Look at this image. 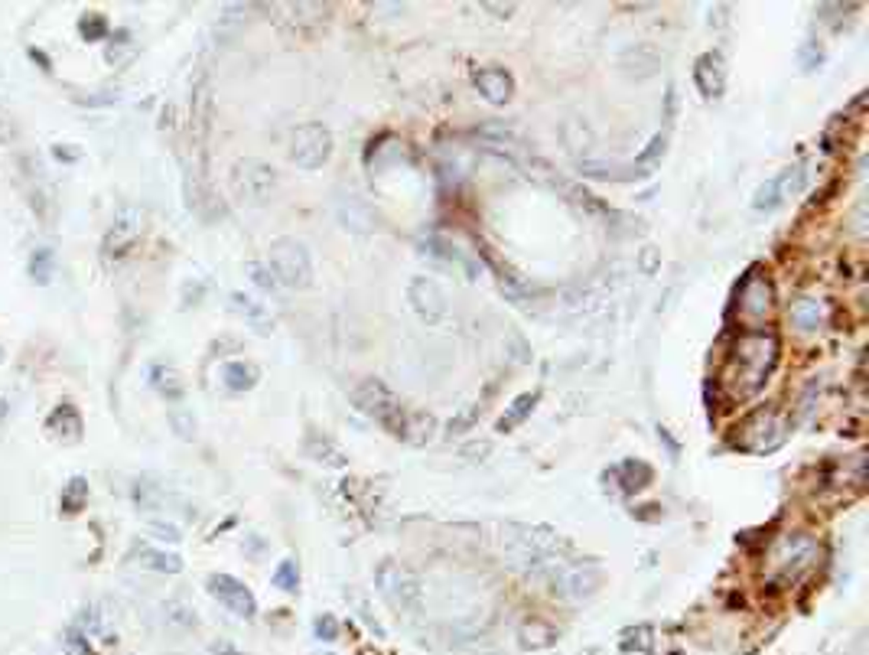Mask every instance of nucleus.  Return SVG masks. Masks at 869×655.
Here are the masks:
<instances>
[{
  "instance_id": "09e8293b",
  "label": "nucleus",
  "mask_w": 869,
  "mask_h": 655,
  "mask_svg": "<svg viewBox=\"0 0 869 655\" xmlns=\"http://www.w3.org/2000/svg\"><path fill=\"white\" fill-rule=\"evenodd\" d=\"M489 454V444H469L466 450H462V456H485Z\"/></svg>"
},
{
  "instance_id": "39448f33",
  "label": "nucleus",
  "mask_w": 869,
  "mask_h": 655,
  "mask_svg": "<svg viewBox=\"0 0 869 655\" xmlns=\"http://www.w3.org/2000/svg\"><path fill=\"white\" fill-rule=\"evenodd\" d=\"M818 558V542L811 535H785L772 548V571L779 581H795Z\"/></svg>"
},
{
  "instance_id": "ea45409f",
  "label": "nucleus",
  "mask_w": 869,
  "mask_h": 655,
  "mask_svg": "<svg viewBox=\"0 0 869 655\" xmlns=\"http://www.w3.org/2000/svg\"><path fill=\"white\" fill-rule=\"evenodd\" d=\"M134 496H137V506H141V509H154L156 502H160V492H156L154 483H141L134 489Z\"/></svg>"
},
{
  "instance_id": "ddd939ff",
  "label": "nucleus",
  "mask_w": 869,
  "mask_h": 655,
  "mask_svg": "<svg viewBox=\"0 0 869 655\" xmlns=\"http://www.w3.org/2000/svg\"><path fill=\"white\" fill-rule=\"evenodd\" d=\"M472 82H476V89L485 95V102H492V104H505V102H512V95H514V79L508 69H498V66L476 69Z\"/></svg>"
},
{
  "instance_id": "bb28decb",
  "label": "nucleus",
  "mask_w": 869,
  "mask_h": 655,
  "mask_svg": "<svg viewBox=\"0 0 869 655\" xmlns=\"http://www.w3.org/2000/svg\"><path fill=\"white\" fill-rule=\"evenodd\" d=\"M564 144L573 150V154H579V150L593 147V134L587 131V124H583V121L573 118V121H567V124H564Z\"/></svg>"
},
{
  "instance_id": "5701e85b",
  "label": "nucleus",
  "mask_w": 869,
  "mask_h": 655,
  "mask_svg": "<svg viewBox=\"0 0 869 655\" xmlns=\"http://www.w3.org/2000/svg\"><path fill=\"white\" fill-rule=\"evenodd\" d=\"M222 381L231 388V392H248L258 381V369L251 362H228L222 365Z\"/></svg>"
},
{
  "instance_id": "8fccbe9b",
  "label": "nucleus",
  "mask_w": 869,
  "mask_h": 655,
  "mask_svg": "<svg viewBox=\"0 0 869 655\" xmlns=\"http://www.w3.org/2000/svg\"><path fill=\"white\" fill-rule=\"evenodd\" d=\"M30 56H33V59H37V62H39V66H43V69H49V62H46V56H43V52L30 49Z\"/></svg>"
},
{
  "instance_id": "2eb2a0df",
  "label": "nucleus",
  "mask_w": 869,
  "mask_h": 655,
  "mask_svg": "<svg viewBox=\"0 0 869 655\" xmlns=\"http://www.w3.org/2000/svg\"><path fill=\"white\" fill-rule=\"evenodd\" d=\"M134 231H137V216L131 212V209H121L118 219H114V225H111V231L104 235V252L108 254L124 252V248L131 245V239H134Z\"/></svg>"
},
{
  "instance_id": "9b49d317",
  "label": "nucleus",
  "mask_w": 869,
  "mask_h": 655,
  "mask_svg": "<svg viewBox=\"0 0 869 655\" xmlns=\"http://www.w3.org/2000/svg\"><path fill=\"white\" fill-rule=\"evenodd\" d=\"M208 590H212V596H216L218 604H225L235 617H241V619L254 617V610H258V607H254L251 590H248L241 581H235V577H228V574H212V577H208Z\"/></svg>"
},
{
  "instance_id": "4468645a",
  "label": "nucleus",
  "mask_w": 869,
  "mask_h": 655,
  "mask_svg": "<svg viewBox=\"0 0 869 655\" xmlns=\"http://www.w3.org/2000/svg\"><path fill=\"white\" fill-rule=\"evenodd\" d=\"M694 79H697V89L706 98H720L723 89H726V62H723L720 52H704L694 66Z\"/></svg>"
},
{
  "instance_id": "4c0bfd02",
  "label": "nucleus",
  "mask_w": 869,
  "mask_h": 655,
  "mask_svg": "<svg viewBox=\"0 0 869 655\" xmlns=\"http://www.w3.org/2000/svg\"><path fill=\"white\" fill-rule=\"evenodd\" d=\"M662 154H664V134H658V137H652V144H648V147L639 154V160H635V166H639V170H648V166H652L654 160H658V156H662Z\"/></svg>"
},
{
  "instance_id": "b1692460",
  "label": "nucleus",
  "mask_w": 869,
  "mask_h": 655,
  "mask_svg": "<svg viewBox=\"0 0 869 655\" xmlns=\"http://www.w3.org/2000/svg\"><path fill=\"white\" fill-rule=\"evenodd\" d=\"M134 558H141V564L150 567V571H164V574L183 571V561H179L176 554L154 552V548H147V544H137V548H134Z\"/></svg>"
},
{
  "instance_id": "e433bc0d",
  "label": "nucleus",
  "mask_w": 869,
  "mask_h": 655,
  "mask_svg": "<svg viewBox=\"0 0 869 655\" xmlns=\"http://www.w3.org/2000/svg\"><path fill=\"white\" fill-rule=\"evenodd\" d=\"M274 584H277V587H283V590H290V594H293V590L300 587V571H297V564H293V561H283V564L277 567V574H274Z\"/></svg>"
},
{
  "instance_id": "393cba45",
  "label": "nucleus",
  "mask_w": 869,
  "mask_h": 655,
  "mask_svg": "<svg viewBox=\"0 0 869 655\" xmlns=\"http://www.w3.org/2000/svg\"><path fill=\"white\" fill-rule=\"evenodd\" d=\"M85 499H89V483L82 477H72L66 483V489H62V512L75 515L85 506Z\"/></svg>"
},
{
  "instance_id": "1a4fd4ad",
  "label": "nucleus",
  "mask_w": 869,
  "mask_h": 655,
  "mask_svg": "<svg viewBox=\"0 0 869 655\" xmlns=\"http://www.w3.org/2000/svg\"><path fill=\"white\" fill-rule=\"evenodd\" d=\"M785 440V421H781L779 411H758L752 414L749 421L743 424V444L746 450H756V454H768Z\"/></svg>"
},
{
  "instance_id": "cd10ccee",
  "label": "nucleus",
  "mask_w": 869,
  "mask_h": 655,
  "mask_svg": "<svg viewBox=\"0 0 869 655\" xmlns=\"http://www.w3.org/2000/svg\"><path fill=\"white\" fill-rule=\"evenodd\" d=\"M619 477H622V486L625 489H641V486L652 479V469L645 467V463H639V460H625L622 467L616 469Z\"/></svg>"
},
{
  "instance_id": "a211bd4d",
  "label": "nucleus",
  "mask_w": 869,
  "mask_h": 655,
  "mask_svg": "<svg viewBox=\"0 0 869 655\" xmlns=\"http://www.w3.org/2000/svg\"><path fill=\"white\" fill-rule=\"evenodd\" d=\"M339 219L345 222V229H352V231H372V225H375L372 209L365 206V199H358V196H342Z\"/></svg>"
},
{
  "instance_id": "72a5a7b5",
  "label": "nucleus",
  "mask_w": 869,
  "mask_h": 655,
  "mask_svg": "<svg viewBox=\"0 0 869 655\" xmlns=\"http://www.w3.org/2000/svg\"><path fill=\"white\" fill-rule=\"evenodd\" d=\"M752 206L756 209H775L781 206V189H779V179H768V183H762V187L756 189V196H752Z\"/></svg>"
},
{
  "instance_id": "79ce46f5",
  "label": "nucleus",
  "mask_w": 869,
  "mask_h": 655,
  "mask_svg": "<svg viewBox=\"0 0 869 655\" xmlns=\"http://www.w3.org/2000/svg\"><path fill=\"white\" fill-rule=\"evenodd\" d=\"M335 633H339V626H335L333 617H320V619H316V636H320V639L333 642Z\"/></svg>"
},
{
  "instance_id": "f3484780",
  "label": "nucleus",
  "mask_w": 869,
  "mask_h": 655,
  "mask_svg": "<svg viewBox=\"0 0 869 655\" xmlns=\"http://www.w3.org/2000/svg\"><path fill=\"white\" fill-rule=\"evenodd\" d=\"M46 427H49L52 434H59L62 440H79L82 437V414H79V408H72V404H59V408L46 417Z\"/></svg>"
},
{
  "instance_id": "f8f14e48",
  "label": "nucleus",
  "mask_w": 869,
  "mask_h": 655,
  "mask_svg": "<svg viewBox=\"0 0 869 655\" xmlns=\"http://www.w3.org/2000/svg\"><path fill=\"white\" fill-rule=\"evenodd\" d=\"M408 297L414 304L417 317L427 323H440L446 317V297L440 291V284L430 281V277H414L408 287Z\"/></svg>"
},
{
  "instance_id": "58836bf2",
  "label": "nucleus",
  "mask_w": 869,
  "mask_h": 655,
  "mask_svg": "<svg viewBox=\"0 0 869 655\" xmlns=\"http://www.w3.org/2000/svg\"><path fill=\"white\" fill-rule=\"evenodd\" d=\"M248 274H251V281L258 284V287H264V291H274V287H277L270 268H268V264H260V261H251V264H248Z\"/></svg>"
},
{
  "instance_id": "473e14b6",
  "label": "nucleus",
  "mask_w": 869,
  "mask_h": 655,
  "mask_svg": "<svg viewBox=\"0 0 869 655\" xmlns=\"http://www.w3.org/2000/svg\"><path fill=\"white\" fill-rule=\"evenodd\" d=\"M521 639H525V646H547V642H554V629L531 619V623L521 626Z\"/></svg>"
},
{
  "instance_id": "0eeeda50",
  "label": "nucleus",
  "mask_w": 869,
  "mask_h": 655,
  "mask_svg": "<svg viewBox=\"0 0 869 655\" xmlns=\"http://www.w3.org/2000/svg\"><path fill=\"white\" fill-rule=\"evenodd\" d=\"M547 581H550V594L560 596V600H587V596L596 594V587H599V571L589 564H557L547 571Z\"/></svg>"
},
{
  "instance_id": "423d86ee",
  "label": "nucleus",
  "mask_w": 869,
  "mask_h": 655,
  "mask_svg": "<svg viewBox=\"0 0 869 655\" xmlns=\"http://www.w3.org/2000/svg\"><path fill=\"white\" fill-rule=\"evenodd\" d=\"M333 154V134L323 124H300L290 137V160L303 170H320Z\"/></svg>"
},
{
  "instance_id": "6e6552de",
  "label": "nucleus",
  "mask_w": 869,
  "mask_h": 655,
  "mask_svg": "<svg viewBox=\"0 0 869 655\" xmlns=\"http://www.w3.org/2000/svg\"><path fill=\"white\" fill-rule=\"evenodd\" d=\"M375 581H378L381 596H385L394 610H410V607L420 600V584H417V577L404 564L385 561V564L378 567V574H375Z\"/></svg>"
},
{
  "instance_id": "c85d7f7f",
  "label": "nucleus",
  "mask_w": 869,
  "mask_h": 655,
  "mask_svg": "<svg viewBox=\"0 0 869 655\" xmlns=\"http://www.w3.org/2000/svg\"><path fill=\"white\" fill-rule=\"evenodd\" d=\"M622 66H639V75H652L654 69H658V52L654 49H645V46H635V49H629L622 56Z\"/></svg>"
},
{
  "instance_id": "6ab92c4d",
  "label": "nucleus",
  "mask_w": 869,
  "mask_h": 655,
  "mask_svg": "<svg viewBox=\"0 0 869 655\" xmlns=\"http://www.w3.org/2000/svg\"><path fill=\"white\" fill-rule=\"evenodd\" d=\"M579 173L596 179H629V177H648V170L639 166H622L612 160H579Z\"/></svg>"
},
{
  "instance_id": "37998d69",
  "label": "nucleus",
  "mask_w": 869,
  "mask_h": 655,
  "mask_svg": "<svg viewBox=\"0 0 869 655\" xmlns=\"http://www.w3.org/2000/svg\"><path fill=\"white\" fill-rule=\"evenodd\" d=\"M476 414H479V408H469L466 414H460L456 421H450V434H460V431H466L472 421H476Z\"/></svg>"
},
{
  "instance_id": "de8ad7c7",
  "label": "nucleus",
  "mask_w": 869,
  "mask_h": 655,
  "mask_svg": "<svg viewBox=\"0 0 869 655\" xmlns=\"http://www.w3.org/2000/svg\"><path fill=\"white\" fill-rule=\"evenodd\" d=\"M52 154L59 156V160H66V164H72V160H79V150H66V144H59V147H52Z\"/></svg>"
},
{
  "instance_id": "c756f323",
  "label": "nucleus",
  "mask_w": 869,
  "mask_h": 655,
  "mask_svg": "<svg viewBox=\"0 0 869 655\" xmlns=\"http://www.w3.org/2000/svg\"><path fill=\"white\" fill-rule=\"evenodd\" d=\"M30 277L37 284H49V277H52V252L49 248H37V252L30 254Z\"/></svg>"
},
{
  "instance_id": "f03ea898",
  "label": "nucleus",
  "mask_w": 869,
  "mask_h": 655,
  "mask_svg": "<svg viewBox=\"0 0 869 655\" xmlns=\"http://www.w3.org/2000/svg\"><path fill=\"white\" fill-rule=\"evenodd\" d=\"M268 268L270 274H274L277 287H287V291H303L313 281L310 254H306L303 242L297 239H277L274 245H270Z\"/></svg>"
},
{
  "instance_id": "412c9836",
  "label": "nucleus",
  "mask_w": 869,
  "mask_h": 655,
  "mask_svg": "<svg viewBox=\"0 0 869 655\" xmlns=\"http://www.w3.org/2000/svg\"><path fill=\"white\" fill-rule=\"evenodd\" d=\"M791 323H795L801 333H814V329H821V323H824V306H821L818 300H798V304L791 306Z\"/></svg>"
},
{
  "instance_id": "c03bdc74",
  "label": "nucleus",
  "mask_w": 869,
  "mask_h": 655,
  "mask_svg": "<svg viewBox=\"0 0 869 655\" xmlns=\"http://www.w3.org/2000/svg\"><path fill=\"white\" fill-rule=\"evenodd\" d=\"M821 59H824V52H821V46H804V49H801V62H804V69H814Z\"/></svg>"
},
{
  "instance_id": "2f4dec72",
  "label": "nucleus",
  "mask_w": 869,
  "mask_h": 655,
  "mask_svg": "<svg viewBox=\"0 0 869 655\" xmlns=\"http://www.w3.org/2000/svg\"><path fill=\"white\" fill-rule=\"evenodd\" d=\"M779 189H781V199H788V196H795V193H801V187H804V166L798 164V166H788L785 173H779Z\"/></svg>"
},
{
  "instance_id": "4be33fe9",
  "label": "nucleus",
  "mask_w": 869,
  "mask_h": 655,
  "mask_svg": "<svg viewBox=\"0 0 869 655\" xmlns=\"http://www.w3.org/2000/svg\"><path fill=\"white\" fill-rule=\"evenodd\" d=\"M150 379H154V388L166 402H179V398H183V381H179L176 369H170V365H154V369H150Z\"/></svg>"
},
{
  "instance_id": "49530a36",
  "label": "nucleus",
  "mask_w": 869,
  "mask_h": 655,
  "mask_svg": "<svg viewBox=\"0 0 869 655\" xmlns=\"http://www.w3.org/2000/svg\"><path fill=\"white\" fill-rule=\"evenodd\" d=\"M69 655H91L89 642H85L82 636H72V639H69Z\"/></svg>"
},
{
  "instance_id": "c9c22d12",
  "label": "nucleus",
  "mask_w": 869,
  "mask_h": 655,
  "mask_svg": "<svg viewBox=\"0 0 869 655\" xmlns=\"http://www.w3.org/2000/svg\"><path fill=\"white\" fill-rule=\"evenodd\" d=\"M79 33H82L89 43H95V39H101L104 33H108V23H104V16H98V14H85L82 20H79Z\"/></svg>"
},
{
  "instance_id": "20e7f679",
  "label": "nucleus",
  "mask_w": 869,
  "mask_h": 655,
  "mask_svg": "<svg viewBox=\"0 0 869 655\" xmlns=\"http://www.w3.org/2000/svg\"><path fill=\"white\" fill-rule=\"evenodd\" d=\"M231 189L251 206H264L277 189V173L260 160H238L231 166Z\"/></svg>"
},
{
  "instance_id": "9d476101",
  "label": "nucleus",
  "mask_w": 869,
  "mask_h": 655,
  "mask_svg": "<svg viewBox=\"0 0 869 655\" xmlns=\"http://www.w3.org/2000/svg\"><path fill=\"white\" fill-rule=\"evenodd\" d=\"M772 304H775L772 281H768L766 274L752 271L743 281V287H739V313H743L746 320H762V317L772 310Z\"/></svg>"
},
{
  "instance_id": "f257e3e1",
  "label": "nucleus",
  "mask_w": 869,
  "mask_h": 655,
  "mask_svg": "<svg viewBox=\"0 0 869 655\" xmlns=\"http://www.w3.org/2000/svg\"><path fill=\"white\" fill-rule=\"evenodd\" d=\"M775 362H779V336H775V329H749V333L736 339L723 381H726V388L736 398H752L762 392Z\"/></svg>"
},
{
  "instance_id": "aec40b11",
  "label": "nucleus",
  "mask_w": 869,
  "mask_h": 655,
  "mask_svg": "<svg viewBox=\"0 0 869 655\" xmlns=\"http://www.w3.org/2000/svg\"><path fill=\"white\" fill-rule=\"evenodd\" d=\"M535 404H537V392H528V395H518L512 402V408L502 414V421H498V431L502 434H512L514 427H521L525 424V417L535 411Z\"/></svg>"
},
{
  "instance_id": "dca6fc26",
  "label": "nucleus",
  "mask_w": 869,
  "mask_h": 655,
  "mask_svg": "<svg viewBox=\"0 0 869 655\" xmlns=\"http://www.w3.org/2000/svg\"><path fill=\"white\" fill-rule=\"evenodd\" d=\"M231 310L245 317L258 333H270V327H274V317L268 313V306L258 304L254 297H245V294H231Z\"/></svg>"
},
{
  "instance_id": "a878e982",
  "label": "nucleus",
  "mask_w": 869,
  "mask_h": 655,
  "mask_svg": "<svg viewBox=\"0 0 869 655\" xmlns=\"http://www.w3.org/2000/svg\"><path fill=\"white\" fill-rule=\"evenodd\" d=\"M430 434H433L430 414H408L404 417V431H401L404 440H410V444H424V440H430Z\"/></svg>"
},
{
  "instance_id": "a18cd8bd",
  "label": "nucleus",
  "mask_w": 869,
  "mask_h": 655,
  "mask_svg": "<svg viewBox=\"0 0 869 655\" xmlns=\"http://www.w3.org/2000/svg\"><path fill=\"white\" fill-rule=\"evenodd\" d=\"M654 268H658V248H645V252H641V271L654 274Z\"/></svg>"
},
{
  "instance_id": "a19ab883",
  "label": "nucleus",
  "mask_w": 869,
  "mask_h": 655,
  "mask_svg": "<svg viewBox=\"0 0 869 655\" xmlns=\"http://www.w3.org/2000/svg\"><path fill=\"white\" fill-rule=\"evenodd\" d=\"M150 532H154V535H160L164 542H183L179 529H176V525H170V521H150Z\"/></svg>"
},
{
  "instance_id": "7c9ffc66",
  "label": "nucleus",
  "mask_w": 869,
  "mask_h": 655,
  "mask_svg": "<svg viewBox=\"0 0 869 655\" xmlns=\"http://www.w3.org/2000/svg\"><path fill=\"white\" fill-rule=\"evenodd\" d=\"M124 56H131V33L118 30L111 37V43L104 46V59H108V66H121Z\"/></svg>"
},
{
  "instance_id": "f704fd0d",
  "label": "nucleus",
  "mask_w": 869,
  "mask_h": 655,
  "mask_svg": "<svg viewBox=\"0 0 869 655\" xmlns=\"http://www.w3.org/2000/svg\"><path fill=\"white\" fill-rule=\"evenodd\" d=\"M170 424H173V431H176L183 440H193V437H196V417L189 414L186 408H170Z\"/></svg>"
},
{
  "instance_id": "7ed1b4c3",
  "label": "nucleus",
  "mask_w": 869,
  "mask_h": 655,
  "mask_svg": "<svg viewBox=\"0 0 869 655\" xmlns=\"http://www.w3.org/2000/svg\"><path fill=\"white\" fill-rule=\"evenodd\" d=\"M352 402H355V408L362 411V414L375 417L385 431H391L394 437H401L404 417L408 414H404L401 402L394 398V392H387L381 381L368 379V381H362V385H355L352 388Z\"/></svg>"
}]
</instances>
